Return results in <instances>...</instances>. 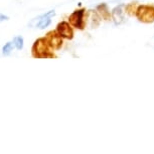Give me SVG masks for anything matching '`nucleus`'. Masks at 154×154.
<instances>
[{"mask_svg": "<svg viewBox=\"0 0 154 154\" xmlns=\"http://www.w3.org/2000/svg\"><path fill=\"white\" fill-rule=\"evenodd\" d=\"M136 17L143 23L154 22V6L148 4L139 5L136 10Z\"/></svg>", "mask_w": 154, "mask_h": 154, "instance_id": "nucleus-2", "label": "nucleus"}, {"mask_svg": "<svg viewBox=\"0 0 154 154\" xmlns=\"http://www.w3.org/2000/svg\"><path fill=\"white\" fill-rule=\"evenodd\" d=\"M23 37L21 35H17L13 38V45L15 46V48H17L18 51L23 48Z\"/></svg>", "mask_w": 154, "mask_h": 154, "instance_id": "nucleus-10", "label": "nucleus"}, {"mask_svg": "<svg viewBox=\"0 0 154 154\" xmlns=\"http://www.w3.org/2000/svg\"><path fill=\"white\" fill-rule=\"evenodd\" d=\"M97 11L98 13L100 14L101 17L105 20H109L110 17H111V13H110V10L108 9V6L105 3H102L97 6Z\"/></svg>", "mask_w": 154, "mask_h": 154, "instance_id": "nucleus-8", "label": "nucleus"}, {"mask_svg": "<svg viewBox=\"0 0 154 154\" xmlns=\"http://www.w3.org/2000/svg\"><path fill=\"white\" fill-rule=\"evenodd\" d=\"M57 32L59 33L63 38L72 39V37H74V31H72V28L71 26V23H69L66 21H62L57 24Z\"/></svg>", "mask_w": 154, "mask_h": 154, "instance_id": "nucleus-6", "label": "nucleus"}, {"mask_svg": "<svg viewBox=\"0 0 154 154\" xmlns=\"http://www.w3.org/2000/svg\"><path fill=\"white\" fill-rule=\"evenodd\" d=\"M85 12L86 9H78L74 11L69 17V23H71L72 26L75 27L77 29L83 30L85 28V19H84V16H85Z\"/></svg>", "mask_w": 154, "mask_h": 154, "instance_id": "nucleus-4", "label": "nucleus"}, {"mask_svg": "<svg viewBox=\"0 0 154 154\" xmlns=\"http://www.w3.org/2000/svg\"><path fill=\"white\" fill-rule=\"evenodd\" d=\"M125 5L120 4L118 6H116L111 12V18L113 19V21L116 25H119L121 23L124 22L125 19Z\"/></svg>", "mask_w": 154, "mask_h": 154, "instance_id": "nucleus-7", "label": "nucleus"}, {"mask_svg": "<svg viewBox=\"0 0 154 154\" xmlns=\"http://www.w3.org/2000/svg\"><path fill=\"white\" fill-rule=\"evenodd\" d=\"M45 39L51 49H59L63 45V37L57 31H49L46 34Z\"/></svg>", "mask_w": 154, "mask_h": 154, "instance_id": "nucleus-5", "label": "nucleus"}, {"mask_svg": "<svg viewBox=\"0 0 154 154\" xmlns=\"http://www.w3.org/2000/svg\"><path fill=\"white\" fill-rule=\"evenodd\" d=\"M56 15V11L54 10H49L45 14L33 18L29 22V26L30 27H37L39 29H45V27H48L49 24L51 23V18Z\"/></svg>", "mask_w": 154, "mask_h": 154, "instance_id": "nucleus-3", "label": "nucleus"}, {"mask_svg": "<svg viewBox=\"0 0 154 154\" xmlns=\"http://www.w3.org/2000/svg\"><path fill=\"white\" fill-rule=\"evenodd\" d=\"M51 46L48 45L45 37L38 38L34 42L31 53L32 57L36 59H48V57H56V56L51 51Z\"/></svg>", "mask_w": 154, "mask_h": 154, "instance_id": "nucleus-1", "label": "nucleus"}, {"mask_svg": "<svg viewBox=\"0 0 154 154\" xmlns=\"http://www.w3.org/2000/svg\"><path fill=\"white\" fill-rule=\"evenodd\" d=\"M137 4L136 2H131V3L125 5V12H126L128 15L133 16L136 15V10H137Z\"/></svg>", "mask_w": 154, "mask_h": 154, "instance_id": "nucleus-9", "label": "nucleus"}, {"mask_svg": "<svg viewBox=\"0 0 154 154\" xmlns=\"http://www.w3.org/2000/svg\"><path fill=\"white\" fill-rule=\"evenodd\" d=\"M9 19V17H8L7 15H5V14H2V13H0V22H2V21H6V20Z\"/></svg>", "mask_w": 154, "mask_h": 154, "instance_id": "nucleus-12", "label": "nucleus"}, {"mask_svg": "<svg viewBox=\"0 0 154 154\" xmlns=\"http://www.w3.org/2000/svg\"><path fill=\"white\" fill-rule=\"evenodd\" d=\"M12 48H13V45H12V42H8L5 43V45L2 48V54H4V56H8L10 53H11V51H12Z\"/></svg>", "mask_w": 154, "mask_h": 154, "instance_id": "nucleus-11", "label": "nucleus"}]
</instances>
